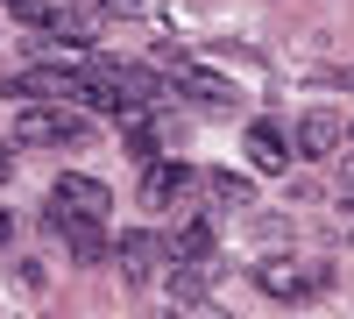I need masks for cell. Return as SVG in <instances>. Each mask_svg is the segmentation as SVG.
<instances>
[{"mask_svg": "<svg viewBox=\"0 0 354 319\" xmlns=\"http://www.w3.org/2000/svg\"><path fill=\"white\" fill-rule=\"evenodd\" d=\"M163 255H170V263H198V270H213V263H220V241H213V227H205V220H177L170 241H163Z\"/></svg>", "mask_w": 354, "mask_h": 319, "instance_id": "obj_9", "label": "cell"}, {"mask_svg": "<svg viewBox=\"0 0 354 319\" xmlns=\"http://www.w3.org/2000/svg\"><path fill=\"white\" fill-rule=\"evenodd\" d=\"M8 8H21V0H8Z\"/></svg>", "mask_w": 354, "mask_h": 319, "instance_id": "obj_15", "label": "cell"}, {"mask_svg": "<svg viewBox=\"0 0 354 319\" xmlns=\"http://www.w3.org/2000/svg\"><path fill=\"white\" fill-rule=\"evenodd\" d=\"M8 178H15V156H8V149H0V185H8Z\"/></svg>", "mask_w": 354, "mask_h": 319, "instance_id": "obj_13", "label": "cell"}, {"mask_svg": "<svg viewBox=\"0 0 354 319\" xmlns=\"http://www.w3.org/2000/svg\"><path fill=\"white\" fill-rule=\"evenodd\" d=\"M113 263H121V277L135 284V291H142V284H156L163 263H170V255H163V235H149V227H128V235L113 241Z\"/></svg>", "mask_w": 354, "mask_h": 319, "instance_id": "obj_4", "label": "cell"}, {"mask_svg": "<svg viewBox=\"0 0 354 319\" xmlns=\"http://www.w3.org/2000/svg\"><path fill=\"white\" fill-rule=\"evenodd\" d=\"M340 142H347V128H340V113L333 107H312L298 128H290V149H298L305 163H319V156H340Z\"/></svg>", "mask_w": 354, "mask_h": 319, "instance_id": "obj_6", "label": "cell"}, {"mask_svg": "<svg viewBox=\"0 0 354 319\" xmlns=\"http://www.w3.org/2000/svg\"><path fill=\"white\" fill-rule=\"evenodd\" d=\"M50 199H64V206L85 213V220H106V213H113V192H106L100 178H85V170H64V178L50 185Z\"/></svg>", "mask_w": 354, "mask_h": 319, "instance_id": "obj_7", "label": "cell"}, {"mask_svg": "<svg viewBox=\"0 0 354 319\" xmlns=\"http://www.w3.org/2000/svg\"><path fill=\"white\" fill-rule=\"evenodd\" d=\"M198 185L213 192V206H227V213H241L248 199H255V185H248V178H234V170H205Z\"/></svg>", "mask_w": 354, "mask_h": 319, "instance_id": "obj_11", "label": "cell"}, {"mask_svg": "<svg viewBox=\"0 0 354 319\" xmlns=\"http://www.w3.org/2000/svg\"><path fill=\"white\" fill-rule=\"evenodd\" d=\"M185 319H213V312H185Z\"/></svg>", "mask_w": 354, "mask_h": 319, "instance_id": "obj_14", "label": "cell"}, {"mask_svg": "<svg viewBox=\"0 0 354 319\" xmlns=\"http://www.w3.org/2000/svg\"><path fill=\"white\" fill-rule=\"evenodd\" d=\"M192 185H198V170H192V163H177V156H170V163H163V156H156V163H142V206H149V213H170Z\"/></svg>", "mask_w": 354, "mask_h": 319, "instance_id": "obj_5", "label": "cell"}, {"mask_svg": "<svg viewBox=\"0 0 354 319\" xmlns=\"http://www.w3.org/2000/svg\"><path fill=\"white\" fill-rule=\"evenodd\" d=\"M100 8H113V15H142V0H100Z\"/></svg>", "mask_w": 354, "mask_h": 319, "instance_id": "obj_12", "label": "cell"}, {"mask_svg": "<svg viewBox=\"0 0 354 319\" xmlns=\"http://www.w3.org/2000/svg\"><path fill=\"white\" fill-rule=\"evenodd\" d=\"M248 163L270 170V178H283V170L298 163V149H290V135H283L277 121H248Z\"/></svg>", "mask_w": 354, "mask_h": 319, "instance_id": "obj_8", "label": "cell"}, {"mask_svg": "<svg viewBox=\"0 0 354 319\" xmlns=\"http://www.w3.org/2000/svg\"><path fill=\"white\" fill-rule=\"evenodd\" d=\"M326 284H333V270L326 263H305V255H262V263H255V291L262 298H283V305L326 291Z\"/></svg>", "mask_w": 354, "mask_h": 319, "instance_id": "obj_2", "label": "cell"}, {"mask_svg": "<svg viewBox=\"0 0 354 319\" xmlns=\"http://www.w3.org/2000/svg\"><path fill=\"white\" fill-rule=\"evenodd\" d=\"M43 227H50V235L71 248V263H85V270L113 255V235H106V220H85V213H71L64 199H50V206H43Z\"/></svg>", "mask_w": 354, "mask_h": 319, "instance_id": "obj_3", "label": "cell"}, {"mask_svg": "<svg viewBox=\"0 0 354 319\" xmlns=\"http://www.w3.org/2000/svg\"><path fill=\"white\" fill-rule=\"evenodd\" d=\"M205 291H213V270H198V263H170V305L205 312Z\"/></svg>", "mask_w": 354, "mask_h": 319, "instance_id": "obj_10", "label": "cell"}, {"mask_svg": "<svg viewBox=\"0 0 354 319\" xmlns=\"http://www.w3.org/2000/svg\"><path fill=\"white\" fill-rule=\"evenodd\" d=\"M85 135H93V113H78V107H21L8 142H21V149H78Z\"/></svg>", "mask_w": 354, "mask_h": 319, "instance_id": "obj_1", "label": "cell"}]
</instances>
